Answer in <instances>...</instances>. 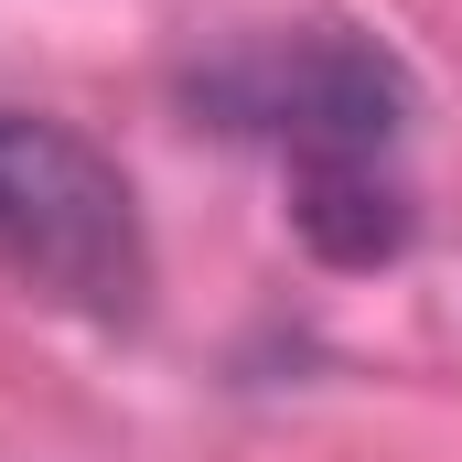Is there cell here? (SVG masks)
I'll return each mask as SVG.
<instances>
[{"instance_id":"6da1fadb","label":"cell","mask_w":462,"mask_h":462,"mask_svg":"<svg viewBox=\"0 0 462 462\" xmlns=\"http://www.w3.org/2000/svg\"><path fill=\"white\" fill-rule=\"evenodd\" d=\"M0 269L97 323L140 312L151 236L129 205V172L97 140H76L54 118H0Z\"/></svg>"},{"instance_id":"7a4b0ae2","label":"cell","mask_w":462,"mask_h":462,"mask_svg":"<svg viewBox=\"0 0 462 462\" xmlns=\"http://www.w3.org/2000/svg\"><path fill=\"white\" fill-rule=\"evenodd\" d=\"M291 216L323 258L376 269L409 247V183H398V140H334V151H291Z\"/></svg>"}]
</instances>
